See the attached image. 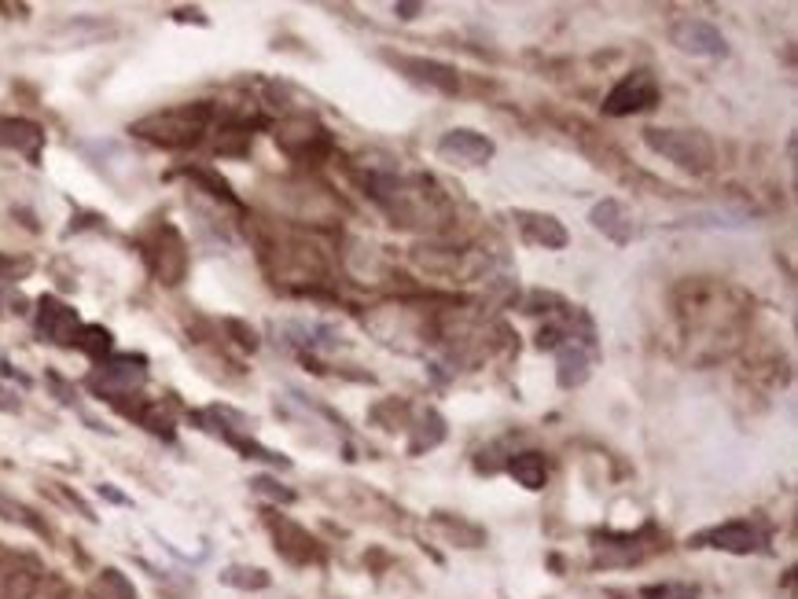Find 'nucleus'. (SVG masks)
Segmentation results:
<instances>
[{
    "instance_id": "39448f33",
    "label": "nucleus",
    "mask_w": 798,
    "mask_h": 599,
    "mask_svg": "<svg viewBox=\"0 0 798 599\" xmlns=\"http://www.w3.org/2000/svg\"><path fill=\"white\" fill-rule=\"evenodd\" d=\"M670 45L684 56H703V59H718L729 52L725 45V34H721L718 26L707 23V19H677L670 26Z\"/></svg>"
},
{
    "instance_id": "9d476101",
    "label": "nucleus",
    "mask_w": 798,
    "mask_h": 599,
    "mask_svg": "<svg viewBox=\"0 0 798 599\" xmlns=\"http://www.w3.org/2000/svg\"><path fill=\"white\" fill-rule=\"evenodd\" d=\"M0 147L8 151H19L30 162L41 159V147H45V129L30 118H0Z\"/></svg>"
},
{
    "instance_id": "ddd939ff",
    "label": "nucleus",
    "mask_w": 798,
    "mask_h": 599,
    "mask_svg": "<svg viewBox=\"0 0 798 599\" xmlns=\"http://www.w3.org/2000/svg\"><path fill=\"white\" fill-rule=\"evenodd\" d=\"M699 541H707L710 548H721V552L747 555L758 548V533H754V526H747V522H725V526H718V530L703 533Z\"/></svg>"
},
{
    "instance_id": "6e6552de",
    "label": "nucleus",
    "mask_w": 798,
    "mask_h": 599,
    "mask_svg": "<svg viewBox=\"0 0 798 599\" xmlns=\"http://www.w3.org/2000/svg\"><path fill=\"white\" fill-rule=\"evenodd\" d=\"M148 372H144V364L133 361V357H118V361H107L100 372L92 375V386L107 397H129L137 386H144Z\"/></svg>"
},
{
    "instance_id": "6ab92c4d",
    "label": "nucleus",
    "mask_w": 798,
    "mask_h": 599,
    "mask_svg": "<svg viewBox=\"0 0 798 599\" xmlns=\"http://www.w3.org/2000/svg\"><path fill=\"white\" fill-rule=\"evenodd\" d=\"M92 592H96L100 599H137L133 585H129L118 570H103V574L96 577V588H92Z\"/></svg>"
},
{
    "instance_id": "393cba45",
    "label": "nucleus",
    "mask_w": 798,
    "mask_h": 599,
    "mask_svg": "<svg viewBox=\"0 0 798 599\" xmlns=\"http://www.w3.org/2000/svg\"><path fill=\"white\" fill-rule=\"evenodd\" d=\"M0 408H4V412H19V397L12 394V390H8V386H0Z\"/></svg>"
},
{
    "instance_id": "4be33fe9",
    "label": "nucleus",
    "mask_w": 798,
    "mask_h": 599,
    "mask_svg": "<svg viewBox=\"0 0 798 599\" xmlns=\"http://www.w3.org/2000/svg\"><path fill=\"white\" fill-rule=\"evenodd\" d=\"M644 599H696V588H684V585L644 588Z\"/></svg>"
},
{
    "instance_id": "f257e3e1",
    "label": "nucleus",
    "mask_w": 798,
    "mask_h": 599,
    "mask_svg": "<svg viewBox=\"0 0 798 599\" xmlns=\"http://www.w3.org/2000/svg\"><path fill=\"white\" fill-rule=\"evenodd\" d=\"M210 118H214L210 103H184V107H170V111L140 118L129 133H137L140 140H151L159 147H192L203 140Z\"/></svg>"
},
{
    "instance_id": "dca6fc26",
    "label": "nucleus",
    "mask_w": 798,
    "mask_h": 599,
    "mask_svg": "<svg viewBox=\"0 0 798 599\" xmlns=\"http://www.w3.org/2000/svg\"><path fill=\"white\" fill-rule=\"evenodd\" d=\"M559 368H556V379L563 390H574V386H582L589 379V353L582 346H559Z\"/></svg>"
},
{
    "instance_id": "f03ea898",
    "label": "nucleus",
    "mask_w": 798,
    "mask_h": 599,
    "mask_svg": "<svg viewBox=\"0 0 798 599\" xmlns=\"http://www.w3.org/2000/svg\"><path fill=\"white\" fill-rule=\"evenodd\" d=\"M644 144L684 173L699 177V173L714 170V144H710L707 133H696V129H644Z\"/></svg>"
},
{
    "instance_id": "f8f14e48",
    "label": "nucleus",
    "mask_w": 798,
    "mask_h": 599,
    "mask_svg": "<svg viewBox=\"0 0 798 599\" xmlns=\"http://www.w3.org/2000/svg\"><path fill=\"white\" fill-rule=\"evenodd\" d=\"M394 63H398L412 81H420V85H431V89H438V92L460 89V78H456V70L449 67V63H438V59H409V56L394 59Z\"/></svg>"
},
{
    "instance_id": "a878e982",
    "label": "nucleus",
    "mask_w": 798,
    "mask_h": 599,
    "mask_svg": "<svg viewBox=\"0 0 798 599\" xmlns=\"http://www.w3.org/2000/svg\"><path fill=\"white\" fill-rule=\"evenodd\" d=\"M394 12H398L401 19H416V12H420V4H398Z\"/></svg>"
},
{
    "instance_id": "0eeeda50",
    "label": "nucleus",
    "mask_w": 798,
    "mask_h": 599,
    "mask_svg": "<svg viewBox=\"0 0 798 599\" xmlns=\"http://www.w3.org/2000/svg\"><path fill=\"white\" fill-rule=\"evenodd\" d=\"M148 261L162 283H181L184 269H188V250H184L181 232L173 225H162L159 232H155V239H151Z\"/></svg>"
},
{
    "instance_id": "f3484780",
    "label": "nucleus",
    "mask_w": 798,
    "mask_h": 599,
    "mask_svg": "<svg viewBox=\"0 0 798 599\" xmlns=\"http://www.w3.org/2000/svg\"><path fill=\"white\" fill-rule=\"evenodd\" d=\"M508 471H512V478L523 489H545V482H548V464H545V456H541V453L512 456Z\"/></svg>"
},
{
    "instance_id": "b1692460",
    "label": "nucleus",
    "mask_w": 798,
    "mask_h": 599,
    "mask_svg": "<svg viewBox=\"0 0 798 599\" xmlns=\"http://www.w3.org/2000/svg\"><path fill=\"white\" fill-rule=\"evenodd\" d=\"M537 346H541V350H556V346H559V328H541V335H537Z\"/></svg>"
},
{
    "instance_id": "4468645a",
    "label": "nucleus",
    "mask_w": 798,
    "mask_h": 599,
    "mask_svg": "<svg viewBox=\"0 0 798 599\" xmlns=\"http://www.w3.org/2000/svg\"><path fill=\"white\" fill-rule=\"evenodd\" d=\"M276 548H280L291 563H309V559H317V541H313L302 526H295V522H276Z\"/></svg>"
},
{
    "instance_id": "1a4fd4ad",
    "label": "nucleus",
    "mask_w": 798,
    "mask_h": 599,
    "mask_svg": "<svg viewBox=\"0 0 798 599\" xmlns=\"http://www.w3.org/2000/svg\"><path fill=\"white\" fill-rule=\"evenodd\" d=\"M37 331L45 335L48 342H59V346H74L78 339V313L70 306H63L59 298H41V309H37Z\"/></svg>"
},
{
    "instance_id": "5701e85b",
    "label": "nucleus",
    "mask_w": 798,
    "mask_h": 599,
    "mask_svg": "<svg viewBox=\"0 0 798 599\" xmlns=\"http://www.w3.org/2000/svg\"><path fill=\"white\" fill-rule=\"evenodd\" d=\"M254 489H258V493H265V497L284 500V504H291V500H295V493H291V489H280L276 482H269V478H254Z\"/></svg>"
},
{
    "instance_id": "2eb2a0df",
    "label": "nucleus",
    "mask_w": 798,
    "mask_h": 599,
    "mask_svg": "<svg viewBox=\"0 0 798 599\" xmlns=\"http://www.w3.org/2000/svg\"><path fill=\"white\" fill-rule=\"evenodd\" d=\"M523 232L530 243H537V247H545V250L567 247V228L548 214H523Z\"/></svg>"
},
{
    "instance_id": "9b49d317",
    "label": "nucleus",
    "mask_w": 798,
    "mask_h": 599,
    "mask_svg": "<svg viewBox=\"0 0 798 599\" xmlns=\"http://www.w3.org/2000/svg\"><path fill=\"white\" fill-rule=\"evenodd\" d=\"M596 232H604L611 243H629V239L637 236V228H633V217L629 210L618 199H604V203L593 206V214H589Z\"/></svg>"
},
{
    "instance_id": "423d86ee",
    "label": "nucleus",
    "mask_w": 798,
    "mask_h": 599,
    "mask_svg": "<svg viewBox=\"0 0 798 599\" xmlns=\"http://www.w3.org/2000/svg\"><path fill=\"white\" fill-rule=\"evenodd\" d=\"M493 140L475 133V129H449L438 140V159L453 162V166H486L493 159Z\"/></svg>"
},
{
    "instance_id": "aec40b11",
    "label": "nucleus",
    "mask_w": 798,
    "mask_h": 599,
    "mask_svg": "<svg viewBox=\"0 0 798 599\" xmlns=\"http://www.w3.org/2000/svg\"><path fill=\"white\" fill-rule=\"evenodd\" d=\"M74 346L89 353V357H103V353H111V331L107 328H81Z\"/></svg>"
},
{
    "instance_id": "a211bd4d",
    "label": "nucleus",
    "mask_w": 798,
    "mask_h": 599,
    "mask_svg": "<svg viewBox=\"0 0 798 599\" xmlns=\"http://www.w3.org/2000/svg\"><path fill=\"white\" fill-rule=\"evenodd\" d=\"M221 581L232 588H243V592H258V588L269 585V574L258 570V566H228L225 574H221Z\"/></svg>"
},
{
    "instance_id": "20e7f679",
    "label": "nucleus",
    "mask_w": 798,
    "mask_h": 599,
    "mask_svg": "<svg viewBox=\"0 0 798 599\" xmlns=\"http://www.w3.org/2000/svg\"><path fill=\"white\" fill-rule=\"evenodd\" d=\"M659 103V81L651 70H633L626 78L618 81L615 89L607 92L604 111L611 118H626V114H640Z\"/></svg>"
},
{
    "instance_id": "7ed1b4c3",
    "label": "nucleus",
    "mask_w": 798,
    "mask_h": 599,
    "mask_svg": "<svg viewBox=\"0 0 798 599\" xmlns=\"http://www.w3.org/2000/svg\"><path fill=\"white\" fill-rule=\"evenodd\" d=\"M276 144L284 147L287 155H295V159L317 162L331 151V136L317 118L295 114V118L280 122V129H276Z\"/></svg>"
},
{
    "instance_id": "412c9836",
    "label": "nucleus",
    "mask_w": 798,
    "mask_h": 599,
    "mask_svg": "<svg viewBox=\"0 0 798 599\" xmlns=\"http://www.w3.org/2000/svg\"><path fill=\"white\" fill-rule=\"evenodd\" d=\"M0 511L8 515V519H15V522H23V526H30V530H45L41 522L37 519H30V511L23 508V504H15V500H8V497H0Z\"/></svg>"
}]
</instances>
